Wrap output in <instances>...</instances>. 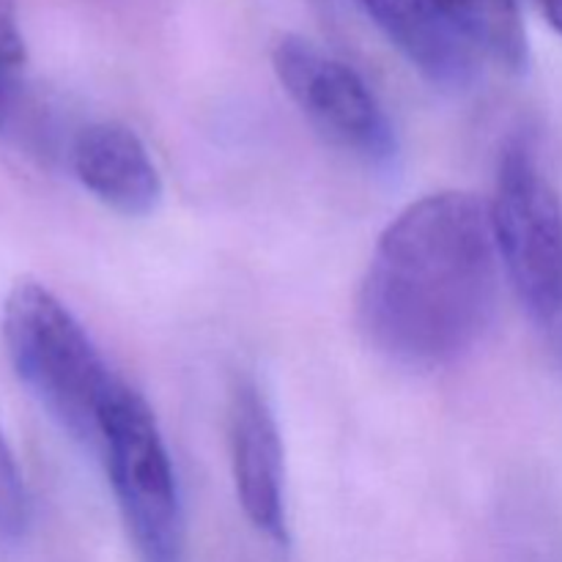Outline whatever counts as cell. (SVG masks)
<instances>
[{"label":"cell","mask_w":562,"mask_h":562,"mask_svg":"<svg viewBox=\"0 0 562 562\" xmlns=\"http://www.w3.org/2000/svg\"><path fill=\"white\" fill-rule=\"evenodd\" d=\"M274 75L313 130L368 168L393 170L398 135L387 110L346 60L302 36H283L272 53Z\"/></svg>","instance_id":"5b68a950"},{"label":"cell","mask_w":562,"mask_h":562,"mask_svg":"<svg viewBox=\"0 0 562 562\" xmlns=\"http://www.w3.org/2000/svg\"><path fill=\"white\" fill-rule=\"evenodd\" d=\"M519 562H554V560H549V558H538V554H532V558H525V560H519Z\"/></svg>","instance_id":"5bb4252c"},{"label":"cell","mask_w":562,"mask_h":562,"mask_svg":"<svg viewBox=\"0 0 562 562\" xmlns=\"http://www.w3.org/2000/svg\"><path fill=\"white\" fill-rule=\"evenodd\" d=\"M437 5L472 53H483L508 71L527 69L530 42L519 0H437Z\"/></svg>","instance_id":"9c48e42d"},{"label":"cell","mask_w":562,"mask_h":562,"mask_svg":"<svg viewBox=\"0 0 562 562\" xmlns=\"http://www.w3.org/2000/svg\"><path fill=\"white\" fill-rule=\"evenodd\" d=\"M14 71L16 69H11V66H5L3 60H0V124H5V121H9V115L14 113V108H16Z\"/></svg>","instance_id":"7c38bea8"},{"label":"cell","mask_w":562,"mask_h":562,"mask_svg":"<svg viewBox=\"0 0 562 562\" xmlns=\"http://www.w3.org/2000/svg\"><path fill=\"white\" fill-rule=\"evenodd\" d=\"M22 58H25V47H22L20 27L14 20V3L0 0V60L11 69H20Z\"/></svg>","instance_id":"8fae6325"},{"label":"cell","mask_w":562,"mask_h":562,"mask_svg":"<svg viewBox=\"0 0 562 562\" xmlns=\"http://www.w3.org/2000/svg\"><path fill=\"white\" fill-rule=\"evenodd\" d=\"M488 209L499 267L562 368V201L527 135L499 151Z\"/></svg>","instance_id":"3957f363"},{"label":"cell","mask_w":562,"mask_h":562,"mask_svg":"<svg viewBox=\"0 0 562 562\" xmlns=\"http://www.w3.org/2000/svg\"><path fill=\"white\" fill-rule=\"evenodd\" d=\"M97 453L140 562H190L173 459L151 406L126 382L104 409Z\"/></svg>","instance_id":"277c9868"},{"label":"cell","mask_w":562,"mask_h":562,"mask_svg":"<svg viewBox=\"0 0 562 562\" xmlns=\"http://www.w3.org/2000/svg\"><path fill=\"white\" fill-rule=\"evenodd\" d=\"M0 329L27 393L71 439L97 450L102 415L121 379L75 313L38 280H20L5 296Z\"/></svg>","instance_id":"7a4b0ae2"},{"label":"cell","mask_w":562,"mask_h":562,"mask_svg":"<svg viewBox=\"0 0 562 562\" xmlns=\"http://www.w3.org/2000/svg\"><path fill=\"white\" fill-rule=\"evenodd\" d=\"M31 519V499L14 453L0 431V536L20 538Z\"/></svg>","instance_id":"30bf717a"},{"label":"cell","mask_w":562,"mask_h":562,"mask_svg":"<svg viewBox=\"0 0 562 562\" xmlns=\"http://www.w3.org/2000/svg\"><path fill=\"white\" fill-rule=\"evenodd\" d=\"M499 256L492 209L472 192H431L379 236L357 294L368 344L415 371L453 366L492 327Z\"/></svg>","instance_id":"6da1fadb"},{"label":"cell","mask_w":562,"mask_h":562,"mask_svg":"<svg viewBox=\"0 0 562 562\" xmlns=\"http://www.w3.org/2000/svg\"><path fill=\"white\" fill-rule=\"evenodd\" d=\"M390 44L431 86L459 91L475 80V53L445 20L437 0H355Z\"/></svg>","instance_id":"ba28073f"},{"label":"cell","mask_w":562,"mask_h":562,"mask_svg":"<svg viewBox=\"0 0 562 562\" xmlns=\"http://www.w3.org/2000/svg\"><path fill=\"white\" fill-rule=\"evenodd\" d=\"M538 5H541L543 16H547L549 25L554 27V31L562 36V0H538Z\"/></svg>","instance_id":"4fadbf2b"},{"label":"cell","mask_w":562,"mask_h":562,"mask_svg":"<svg viewBox=\"0 0 562 562\" xmlns=\"http://www.w3.org/2000/svg\"><path fill=\"white\" fill-rule=\"evenodd\" d=\"M71 170L97 201L124 217H146L162 203V176L132 126L93 121L71 137Z\"/></svg>","instance_id":"52a82bcc"},{"label":"cell","mask_w":562,"mask_h":562,"mask_svg":"<svg viewBox=\"0 0 562 562\" xmlns=\"http://www.w3.org/2000/svg\"><path fill=\"white\" fill-rule=\"evenodd\" d=\"M228 439L236 499L247 521L272 547L289 549L285 450L278 417L256 379H239L231 393Z\"/></svg>","instance_id":"8992f818"}]
</instances>
